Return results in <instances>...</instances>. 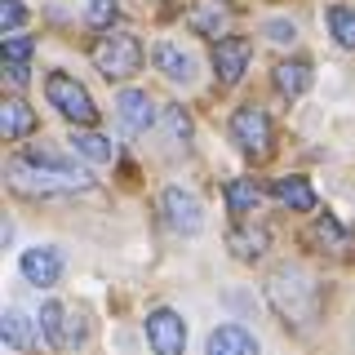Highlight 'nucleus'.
I'll return each mask as SVG.
<instances>
[{
  "instance_id": "1",
  "label": "nucleus",
  "mask_w": 355,
  "mask_h": 355,
  "mask_svg": "<svg viewBox=\"0 0 355 355\" xmlns=\"http://www.w3.org/2000/svg\"><path fill=\"white\" fill-rule=\"evenodd\" d=\"M266 297L271 306L284 315V324H297V329H311V320L320 315V284L311 280L302 266H275L266 275Z\"/></svg>"
},
{
  "instance_id": "2",
  "label": "nucleus",
  "mask_w": 355,
  "mask_h": 355,
  "mask_svg": "<svg viewBox=\"0 0 355 355\" xmlns=\"http://www.w3.org/2000/svg\"><path fill=\"white\" fill-rule=\"evenodd\" d=\"M9 182L18 191L31 196H53V191H85L89 173L76 164H58V160H36V155H14L9 160Z\"/></svg>"
},
{
  "instance_id": "3",
  "label": "nucleus",
  "mask_w": 355,
  "mask_h": 355,
  "mask_svg": "<svg viewBox=\"0 0 355 355\" xmlns=\"http://www.w3.org/2000/svg\"><path fill=\"white\" fill-rule=\"evenodd\" d=\"M94 67L107 76V80H129L142 67V40L133 31H107L94 44Z\"/></svg>"
},
{
  "instance_id": "4",
  "label": "nucleus",
  "mask_w": 355,
  "mask_h": 355,
  "mask_svg": "<svg viewBox=\"0 0 355 355\" xmlns=\"http://www.w3.org/2000/svg\"><path fill=\"white\" fill-rule=\"evenodd\" d=\"M44 98H49V107H58V116H67L71 125H94L98 120V107L94 98H89V89L76 80V76L67 71H49V80H44Z\"/></svg>"
},
{
  "instance_id": "5",
  "label": "nucleus",
  "mask_w": 355,
  "mask_h": 355,
  "mask_svg": "<svg viewBox=\"0 0 355 355\" xmlns=\"http://www.w3.org/2000/svg\"><path fill=\"white\" fill-rule=\"evenodd\" d=\"M231 142L253 155V160H266L271 155V120H266V111L258 103H244L236 107V116H231Z\"/></svg>"
},
{
  "instance_id": "6",
  "label": "nucleus",
  "mask_w": 355,
  "mask_h": 355,
  "mask_svg": "<svg viewBox=\"0 0 355 355\" xmlns=\"http://www.w3.org/2000/svg\"><path fill=\"white\" fill-rule=\"evenodd\" d=\"M160 214H164V222H169L173 231H182V236H196V231L205 227V205H200L187 187H164Z\"/></svg>"
},
{
  "instance_id": "7",
  "label": "nucleus",
  "mask_w": 355,
  "mask_h": 355,
  "mask_svg": "<svg viewBox=\"0 0 355 355\" xmlns=\"http://www.w3.org/2000/svg\"><path fill=\"white\" fill-rule=\"evenodd\" d=\"M147 342H151L155 355H182L187 351V324H182V315L169 311V306L151 311V315H147Z\"/></svg>"
},
{
  "instance_id": "8",
  "label": "nucleus",
  "mask_w": 355,
  "mask_h": 355,
  "mask_svg": "<svg viewBox=\"0 0 355 355\" xmlns=\"http://www.w3.org/2000/svg\"><path fill=\"white\" fill-rule=\"evenodd\" d=\"M62 249H53V244H44V249H27L18 258V271L27 275V284H40V288H49V284H58V275H62Z\"/></svg>"
},
{
  "instance_id": "9",
  "label": "nucleus",
  "mask_w": 355,
  "mask_h": 355,
  "mask_svg": "<svg viewBox=\"0 0 355 355\" xmlns=\"http://www.w3.org/2000/svg\"><path fill=\"white\" fill-rule=\"evenodd\" d=\"M214 71L222 85H240L249 71V40L244 36H222L214 44Z\"/></svg>"
},
{
  "instance_id": "10",
  "label": "nucleus",
  "mask_w": 355,
  "mask_h": 355,
  "mask_svg": "<svg viewBox=\"0 0 355 355\" xmlns=\"http://www.w3.org/2000/svg\"><path fill=\"white\" fill-rule=\"evenodd\" d=\"M187 22H191V31H200V36L222 40L231 31V0H191Z\"/></svg>"
},
{
  "instance_id": "11",
  "label": "nucleus",
  "mask_w": 355,
  "mask_h": 355,
  "mask_svg": "<svg viewBox=\"0 0 355 355\" xmlns=\"http://www.w3.org/2000/svg\"><path fill=\"white\" fill-rule=\"evenodd\" d=\"M116 116L125 120V129L147 133V129L155 125V103H151V94H147V89H120V98H116Z\"/></svg>"
},
{
  "instance_id": "12",
  "label": "nucleus",
  "mask_w": 355,
  "mask_h": 355,
  "mask_svg": "<svg viewBox=\"0 0 355 355\" xmlns=\"http://www.w3.org/2000/svg\"><path fill=\"white\" fill-rule=\"evenodd\" d=\"M40 333L49 338V347H53V351H67V347H76V342L85 338V329H80V324L67 329V306H62V302H53V297L40 306Z\"/></svg>"
},
{
  "instance_id": "13",
  "label": "nucleus",
  "mask_w": 355,
  "mask_h": 355,
  "mask_svg": "<svg viewBox=\"0 0 355 355\" xmlns=\"http://www.w3.org/2000/svg\"><path fill=\"white\" fill-rule=\"evenodd\" d=\"M205 351H209V355H262L258 338H253L249 329H240V324L214 329V333H209V342H205Z\"/></svg>"
},
{
  "instance_id": "14",
  "label": "nucleus",
  "mask_w": 355,
  "mask_h": 355,
  "mask_svg": "<svg viewBox=\"0 0 355 355\" xmlns=\"http://www.w3.org/2000/svg\"><path fill=\"white\" fill-rule=\"evenodd\" d=\"M227 249L236 253L240 262H258L262 253L271 249V231H266V227H258V222H240V227L227 236Z\"/></svg>"
},
{
  "instance_id": "15",
  "label": "nucleus",
  "mask_w": 355,
  "mask_h": 355,
  "mask_svg": "<svg viewBox=\"0 0 355 355\" xmlns=\"http://www.w3.org/2000/svg\"><path fill=\"white\" fill-rule=\"evenodd\" d=\"M151 58H155V67H160V71L169 76V80H182V85H187V80L196 76V58L182 49V44H173V40H160Z\"/></svg>"
},
{
  "instance_id": "16",
  "label": "nucleus",
  "mask_w": 355,
  "mask_h": 355,
  "mask_svg": "<svg viewBox=\"0 0 355 355\" xmlns=\"http://www.w3.org/2000/svg\"><path fill=\"white\" fill-rule=\"evenodd\" d=\"M271 196H275V205L293 209V214H311V209H315V191H311V182L297 178V173L293 178H275Z\"/></svg>"
},
{
  "instance_id": "17",
  "label": "nucleus",
  "mask_w": 355,
  "mask_h": 355,
  "mask_svg": "<svg viewBox=\"0 0 355 355\" xmlns=\"http://www.w3.org/2000/svg\"><path fill=\"white\" fill-rule=\"evenodd\" d=\"M36 111H31L22 98H9L5 107H0V129H5V138L9 142H18V138H27V133H36Z\"/></svg>"
},
{
  "instance_id": "18",
  "label": "nucleus",
  "mask_w": 355,
  "mask_h": 355,
  "mask_svg": "<svg viewBox=\"0 0 355 355\" xmlns=\"http://www.w3.org/2000/svg\"><path fill=\"white\" fill-rule=\"evenodd\" d=\"M271 80H275V89H280L284 98H302L306 89H311V67L297 62V58H293V62H280V67L271 71Z\"/></svg>"
},
{
  "instance_id": "19",
  "label": "nucleus",
  "mask_w": 355,
  "mask_h": 355,
  "mask_svg": "<svg viewBox=\"0 0 355 355\" xmlns=\"http://www.w3.org/2000/svg\"><path fill=\"white\" fill-rule=\"evenodd\" d=\"M262 205V187L253 182V178H231L227 182V209L231 214H253V209Z\"/></svg>"
},
{
  "instance_id": "20",
  "label": "nucleus",
  "mask_w": 355,
  "mask_h": 355,
  "mask_svg": "<svg viewBox=\"0 0 355 355\" xmlns=\"http://www.w3.org/2000/svg\"><path fill=\"white\" fill-rule=\"evenodd\" d=\"M71 147L80 151L85 160H94V164L116 160V147H111V138H103V133H71Z\"/></svg>"
},
{
  "instance_id": "21",
  "label": "nucleus",
  "mask_w": 355,
  "mask_h": 355,
  "mask_svg": "<svg viewBox=\"0 0 355 355\" xmlns=\"http://www.w3.org/2000/svg\"><path fill=\"white\" fill-rule=\"evenodd\" d=\"M0 333H5V342H9L14 351H27V347H31V320L22 315L18 306L5 311V320H0Z\"/></svg>"
},
{
  "instance_id": "22",
  "label": "nucleus",
  "mask_w": 355,
  "mask_h": 355,
  "mask_svg": "<svg viewBox=\"0 0 355 355\" xmlns=\"http://www.w3.org/2000/svg\"><path fill=\"white\" fill-rule=\"evenodd\" d=\"M306 240L311 244H324V249H342V244H347V231H342V222L338 218H315L311 222V231H306Z\"/></svg>"
},
{
  "instance_id": "23",
  "label": "nucleus",
  "mask_w": 355,
  "mask_h": 355,
  "mask_svg": "<svg viewBox=\"0 0 355 355\" xmlns=\"http://www.w3.org/2000/svg\"><path fill=\"white\" fill-rule=\"evenodd\" d=\"M329 31H333V40H338L342 49H355V9L333 5L329 9Z\"/></svg>"
},
{
  "instance_id": "24",
  "label": "nucleus",
  "mask_w": 355,
  "mask_h": 355,
  "mask_svg": "<svg viewBox=\"0 0 355 355\" xmlns=\"http://www.w3.org/2000/svg\"><path fill=\"white\" fill-rule=\"evenodd\" d=\"M89 27H103V31H111V22L120 18V5L116 0H89Z\"/></svg>"
},
{
  "instance_id": "25",
  "label": "nucleus",
  "mask_w": 355,
  "mask_h": 355,
  "mask_svg": "<svg viewBox=\"0 0 355 355\" xmlns=\"http://www.w3.org/2000/svg\"><path fill=\"white\" fill-rule=\"evenodd\" d=\"M164 125H169V133H173L178 142H187V138H191V120H187V111L178 107V103L164 107Z\"/></svg>"
},
{
  "instance_id": "26",
  "label": "nucleus",
  "mask_w": 355,
  "mask_h": 355,
  "mask_svg": "<svg viewBox=\"0 0 355 355\" xmlns=\"http://www.w3.org/2000/svg\"><path fill=\"white\" fill-rule=\"evenodd\" d=\"M31 53H36L31 36H5V62H27Z\"/></svg>"
},
{
  "instance_id": "27",
  "label": "nucleus",
  "mask_w": 355,
  "mask_h": 355,
  "mask_svg": "<svg viewBox=\"0 0 355 355\" xmlns=\"http://www.w3.org/2000/svg\"><path fill=\"white\" fill-rule=\"evenodd\" d=\"M22 22H27V5H22V0H0V27L18 31Z\"/></svg>"
},
{
  "instance_id": "28",
  "label": "nucleus",
  "mask_w": 355,
  "mask_h": 355,
  "mask_svg": "<svg viewBox=\"0 0 355 355\" xmlns=\"http://www.w3.org/2000/svg\"><path fill=\"white\" fill-rule=\"evenodd\" d=\"M262 31H266V40H271V44H293L297 40V27H293V22H284V18H271Z\"/></svg>"
},
{
  "instance_id": "29",
  "label": "nucleus",
  "mask_w": 355,
  "mask_h": 355,
  "mask_svg": "<svg viewBox=\"0 0 355 355\" xmlns=\"http://www.w3.org/2000/svg\"><path fill=\"white\" fill-rule=\"evenodd\" d=\"M5 76H9V85H27L31 80V76H27V62H5Z\"/></svg>"
}]
</instances>
